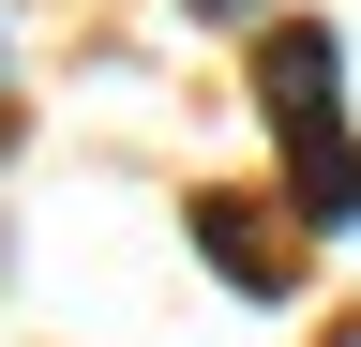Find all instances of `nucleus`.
<instances>
[{"label":"nucleus","mask_w":361,"mask_h":347,"mask_svg":"<svg viewBox=\"0 0 361 347\" xmlns=\"http://www.w3.org/2000/svg\"><path fill=\"white\" fill-rule=\"evenodd\" d=\"M331 30H286L271 46V121H286V151H316V211H346L361 227V151H346V121H331Z\"/></svg>","instance_id":"obj_1"},{"label":"nucleus","mask_w":361,"mask_h":347,"mask_svg":"<svg viewBox=\"0 0 361 347\" xmlns=\"http://www.w3.org/2000/svg\"><path fill=\"white\" fill-rule=\"evenodd\" d=\"M0 76H16V46H0Z\"/></svg>","instance_id":"obj_4"},{"label":"nucleus","mask_w":361,"mask_h":347,"mask_svg":"<svg viewBox=\"0 0 361 347\" xmlns=\"http://www.w3.org/2000/svg\"><path fill=\"white\" fill-rule=\"evenodd\" d=\"M180 16H271V0H180Z\"/></svg>","instance_id":"obj_2"},{"label":"nucleus","mask_w":361,"mask_h":347,"mask_svg":"<svg viewBox=\"0 0 361 347\" xmlns=\"http://www.w3.org/2000/svg\"><path fill=\"white\" fill-rule=\"evenodd\" d=\"M0 287H16V196H0Z\"/></svg>","instance_id":"obj_3"}]
</instances>
